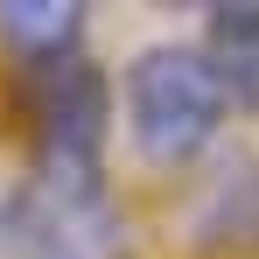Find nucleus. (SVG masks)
I'll list each match as a JSON object with an SVG mask.
<instances>
[{
  "label": "nucleus",
  "instance_id": "nucleus-2",
  "mask_svg": "<svg viewBox=\"0 0 259 259\" xmlns=\"http://www.w3.org/2000/svg\"><path fill=\"white\" fill-rule=\"evenodd\" d=\"M112 133V84L91 56L42 70V175L56 182H98V154Z\"/></svg>",
  "mask_w": 259,
  "mask_h": 259
},
{
  "label": "nucleus",
  "instance_id": "nucleus-4",
  "mask_svg": "<svg viewBox=\"0 0 259 259\" xmlns=\"http://www.w3.org/2000/svg\"><path fill=\"white\" fill-rule=\"evenodd\" d=\"M0 42L14 49V56H28L35 70L49 63H70V56H84V7H70V0H7L0 7Z\"/></svg>",
  "mask_w": 259,
  "mask_h": 259
},
{
  "label": "nucleus",
  "instance_id": "nucleus-3",
  "mask_svg": "<svg viewBox=\"0 0 259 259\" xmlns=\"http://www.w3.org/2000/svg\"><path fill=\"white\" fill-rule=\"evenodd\" d=\"M189 231L203 252H231V245H259V161H231L210 175V189L196 196Z\"/></svg>",
  "mask_w": 259,
  "mask_h": 259
},
{
  "label": "nucleus",
  "instance_id": "nucleus-5",
  "mask_svg": "<svg viewBox=\"0 0 259 259\" xmlns=\"http://www.w3.org/2000/svg\"><path fill=\"white\" fill-rule=\"evenodd\" d=\"M203 49H210L224 91H231V112H259V7H252V0H238V7H210V21H203Z\"/></svg>",
  "mask_w": 259,
  "mask_h": 259
},
{
  "label": "nucleus",
  "instance_id": "nucleus-1",
  "mask_svg": "<svg viewBox=\"0 0 259 259\" xmlns=\"http://www.w3.org/2000/svg\"><path fill=\"white\" fill-rule=\"evenodd\" d=\"M119 98H126L133 154L161 175L203 161L231 119V91L203 42H147L119 77Z\"/></svg>",
  "mask_w": 259,
  "mask_h": 259
}]
</instances>
